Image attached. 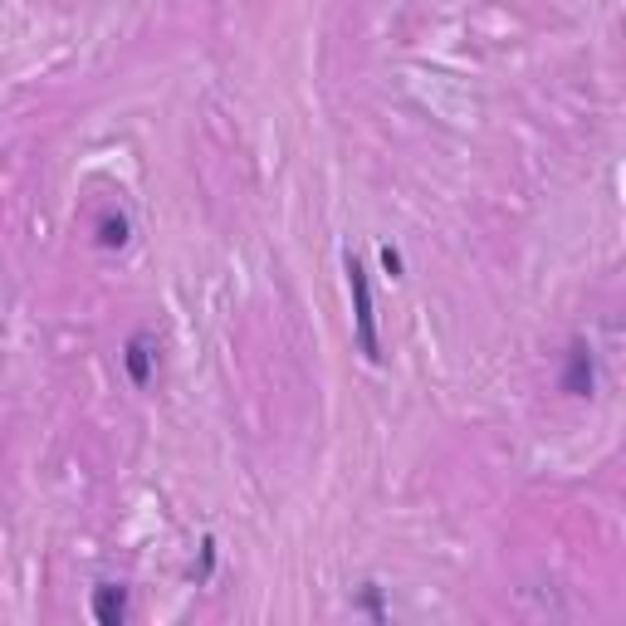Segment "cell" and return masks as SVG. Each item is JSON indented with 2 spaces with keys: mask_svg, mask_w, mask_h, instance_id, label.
Returning a JSON list of instances; mask_svg holds the SVG:
<instances>
[{
  "mask_svg": "<svg viewBox=\"0 0 626 626\" xmlns=\"http://www.w3.org/2000/svg\"><path fill=\"white\" fill-rule=\"evenodd\" d=\"M348 269V289H353V323H358V348L367 362H382V343H377V309H372V284H367V269L358 255L343 260Z\"/></svg>",
  "mask_w": 626,
  "mask_h": 626,
  "instance_id": "1",
  "label": "cell"
},
{
  "mask_svg": "<svg viewBox=\"0 0 626 626\" xmlns=\"http://www.w3.org/2000/svg\"><path fill=\"white\" fill-rule=\"evenodd\" d=\"M563 392L568 397H592V348L587 343H573L568 348V367H563Z\"/></svg>",
  "mask_w": 626,
  "mask_h": 626,
  "instance_id": "2",
  "label": "cell"
},
{
  "mask_svg": "<svg viewBox=\"0 0 626 626\" xmlns=\"http://www.w3.org/2000/svg\"><path fill=\"white\" fill-rule=\"evenodd\" d=\"M123 367H128V377H133L137 387L152 382V372H157V343H152V333H133V343L123 353Z\"/></svg>",
  "mask_w": 626,
  "mask_h": 626,
  "instance_id": "3",
  "label": "cell"
},
{
  "mask_svg": "<svg viewBox=\"0 0 626 626\" xmlns=\"http://www.w3.org/2000/svg\"><path fill=\"white\" fill-rule=\"evenodd\" d=\"M128 617V587H98L93 592V622H103V626H118Z\"/></svg>",
  "mask_w": 626,
  "mask_h": 626,
  "instance_id": "4",
  "label": "cell"
},
{
  "mask_svg": "<svg viewBox=\"0 0 626 626\" xmlns=\"http://www.w3.org/2000/svg\"><path fill=\"white\" fill-rule=\"evenodd\" d=\"M128 235H133V225H128L123 211H103V216H98V245H103V250H123Z\"/></svg>",
  "mask_w": 626,
  "mask_h": 626,
  "instance_id": "5",
  "label": "cell"
},
{
  "mask_svg": "<svg viewBox=\"0 0 626 626\" xmlns=\"http://www.w3.org/2000/svg\"><path fill=\"white\" fill-rule=\"evenodd\" d=\"M382 265H387V274H392V279H402V255H397L392 245L382 250Z\"/></svg>",
  "mask_w": 626,
  "mask_h": 626,
  "instance_id": "6",
  "label": "cell"
}]
</instances>
